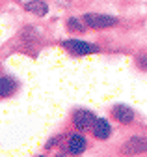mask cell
<instances>
[{
	"mask_svg": "<svg viewBox=\"0 0 147 157\" xmlns=\"http://www.w3.org/2000/svg\"><path fill=\"white\" fill-rule=\"evenodd\" d=\"M24 10L35 17H45L48 13V4L45 2V0H26V2L23 4Z\"/></svg>",
	"mask_w": 147,
	"mask_h": 157,
	"instance_id": "9",
	"label": "cell"
},
{
	"mask_svg": "<svg viewBox=\"0 0 147 157\" xmlns=\"http://www.w3.org/2000/svg\"><path fill=\"white\" fill-rule=\"evenodd\" d=\"M63 150H65V153H69L73 157H80L88 150V139H86V135L80 133V131L69 133L67 139L63 140Z\"/></svg>",
	"mask_w": 147,
	"mask_h": 157,
	"instance_id": "3",
	"label": "cell"
},
{
	"mask_svg": "<svg viewBox=\"0 0 147 157\" xmlns=\"http://www.w3.org/2000/svg\"><path fill=\"white\" fill-rule=\"evenodd\" d=\"M21 82L17 81L13 75H0V99H6V97H11L13 94H17Z\"/></svg>",
	"mask_w": 147,
	"mask_h": 157,
	"instance_id": "8",
	"label": "cell"
},
{
	"mask_svg": "<svg viewBox=\"0 0 147 157\" xmlns=\"http://www.w3.org/2000/svg\"><path fill=\"white\" fill-rule=\"evenodd\" d=\"M140 67L145 71V54H142V58H140Z\"/></svg>",
	"mask_w": 147,
	"mask_h": 157,
	"instance_id": "12",
	"label": "cell"
},
{
	"mask_svg": "<svg viewBox=\"0 0 147 157\" xmlns=\"http://www.w3.org/2000/svg\"><path fill=\"white\" fill-rule=\"evenodd\" d=\"M145 151H147V139L143 135H134L131 139H127L119 148V153L123 157H136L143 155Z\"/></svg>",
	"mask_w": 147,
	"mask_h": 157,
	"instance_id": "4",
	"label": "cell"
},
{
	"mask_svg": "<svg viewBox=\"0 0 147 157\" xmlns=\"http://www.w3.org/2000/svg\"><path fill=\"white\" fill-rule=\"evenodd\" d=\"M60 45H62V49H65L67 52L75 54V56H89V54H97V52H101V47H99L97 43L86 41V39H77V37L63 39Z\"/></svg>",
	"mask_w": 147,
	"mask_h": 157,
	"instance_id": "2",
	"label": "cell"
},
{
	"mask_svg": "<svg viewBox=\"0 0 147 157\" xmlns=\"http://www.w3.org/2000/svg\"><path fill=\"white\" fill-rule=\"evenodd\" d=\"M65 26H67L69 32H86V25L82 21V17H75V15L69 17L67 23H65Z\"/></svg>",
	"mask_w": 147,
	"mask_h": 157,
	"instance_id": "10",
	"label": "cell"
},
{
	"mask_svg": "<svg viewBox=\"0 0 147 157\" xmlns=\"http://www.w3.org/2000/svg\"><path fill=\"white\" fill-rule=\"evenodd\" d=\"M38 157H45V155H38Z\"/></svg>",
	"mask_w": 147,
	"mask_h": 157,
	"instance_id": "14",
	"label": "cell"
},
{
	"mask_svg": "<svg viewBox=\"0 0 147 157\" xmlns=\"http://www.w3.org/2000/svg\"><path fill=\"white\" fill-rule=\"evenodd\" d=\"M91 133H93V136H95L97 140L104 142V140H108L110 136H112L114 127H112V124H110L108 118L97 116V118H95V122H93V125H91Z\"/></svg>",
	"mask_w": 147,
	"mask_h": 157,
	"instance_id": "7",
	"label": "cell"
},
{
	"mask_svg": "<svg viewBox=\"0 0 147 157\" xmlns=\"http://www.w3.org/2000/svg\"><path fill=\"white\" fill-rule=\"evenodd\" d=\"M97 114L89 109H77L71 116V124L75 127V131H80V133H86V131H91V125H93Z\"/></svg>",
	"mask_w": 147,
	"mask_h": 157,
	"instance_id": "5",
	"label": "cell"
},
{
	"mask_svg": "<svg viewBox=\"0 0 147 157\" xmlns=\"http://www.w3.org/2000/svg\"><path fill=\"white\" fill-rule=\"evenodd\" d=\"M112 118L121 124V125H131L134 120H136V112L131 105H127V103H117L112 107Z\"/></svg>",
	"mask_w": 147,
	"mask_h": 157,
	"instance_id": "6",
	"label": "cell"
},
{
	"mask_svg": "<svg viewBox=\"0 0 147 157\" xmlns=\"http://www.w3.org/2000/svg\"><path fill=\"white\" fill-rule=\"evenodd\" d=\"M63 140V135H56V136H52L50 140H47V144H45V150H50V148H56L60 142Z\"/></svg>",
	"mask_w": 147,
	"mask_h": 157,
	"instance_id": "11",
	"label": "cell"
},
{
	"mask_svg": "<svg viewBox=\"0 0 147 157\" xmlns=\"http://www.w3.org/2000/svg\"><path fill=\"white\" fill-rule=\"evenodd\" d=\"M82 21L86 25V28H93V30H106L119 25V17L116 15H108V13H95L89 11L82 15Z\"/></svg>",
	"mask_w": 147,
	"mask_h": 157,
	"instance_id": "1",
	"label": "cell"
},
{
	"mask_svg": "<svg viewBox=\"0 0 147 157\" xmlns=\"http://www.w3.org/2000/svg\"><path fill=\"white\" fill-rule=\"evenodd\" d=\"M52 157H67L65 153H56V155H52Z\"/></svg>",
	"mask_w": 147,
	"mask_h": 157,
	"instance_id": "13",
	"label": "cell"
}]
</instances>
